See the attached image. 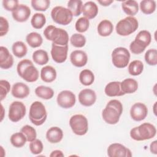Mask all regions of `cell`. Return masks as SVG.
<instances>
[{"label": "cell", "instance_id": "27", "mask_svg": "<svg viewBox=\"0 0 157 157\" xmlns=\"http://www.w3.org/2000/svg\"><path fill=\"white\" fill-rule=\"evenodd\" d=\"M98 33L102 37L109 36L113 30V25L112 22L108 20H102L98 25Z\"/></svg>", "mask_w": 157, "mask_h": 157}, {"label": "cell", "instance_id": "46", "mask_svg": "<svg viewBox=\"0 0 157 157\" xmlns=\"http://www.w3.org/2000/svg\"><path fill=\"white\" fill-rule=\"evenodd\" d=\"M9 25L8 21L3 17H0V36L6 35L9 31Z\"/></svg>", "mask_w": 157, "mask_h": 157}, {"label": "cell", "instance_id": "3", "mask_svg": "<svg viewBox=\"0 0 157 157\" xmlns=\"http://www.w3.org/2000/svg\"><path fill=\"white\" fill-rule=\"evenodd\" d=\"M17 71L19 76L28 82H36L39 78V72L29 59L20 61L17 64Z\"/></svg>", "mask_w": 157, "mask_h": 157}, {"label": "cell", "instance_id": "28", "mask_svg": "<svg viewBox=\"0 0 157 157\" xmlns=\"http://www.w3.org/2000/svg\"><path fill=\"white\" fill-rule=\"evenodd\" d=\"M26 40L28 44L32 48H37L40 47L43 42L41 35L36 32H32L27 34Z\"/></svg>", "mask_w": 157, "mask_h": 157}, {"label": "cell", "instance_id": "38", "mask_svg": "<svg viewBox=\"0 0 157 157\" xmlns=\"http://www.w3.org/2000/svg\"><path fill=\"white\" fill-rule=\"evenodd\" d=\"M70 42L74 47L77 48H81L85 46L86 44V38L83 35L81 34L75 33L71 37Z\"/></svg>", "mask_w": 157, "mask_h": 157}, {"label": "cell", "instance_id": "33", "mask_svg": "<svg viewBox=\"0 0 157 157\" xmlns=\"http://www.w3.org/2000/svg\"><path fill=\"white\" fill-rule=\"evenodd\" d=\"M10 140L13 147L16 148H20L25 145L27 139L25 134L20 132L13 134L10 137Z\"/></svg>", "mask_w": 157, "mask_h": 157}, {"label": "cell", "instance_id": "22", "mask_svg": "<svg viewBox=\"0 0 157 157\" xmlns=\"http://www.w3.org/2000/svg\"><path fill=\"white\" fill-rule=\"evenodd\" d=\"M63 137V132L62 129L57 126L51 127L46 132V138L47 140L52 144L59 142Z\"/></svg>", "mask_w": 157, "mask_h": 157}, {"label": "cell", "instance_id": "29", "mask_svg": "<svg viewBox=\"0 0 157 157\" xmlns=\"http://www.w3.org/2000/svg\"><path fill=\"white\" fill-rule=\"evenodd\" d=\"M35 93L39 98L47 100L53 98L54 91L50 87L40 85L36 88Z\"/></svg>", "mask_w": 157, "mask_h": 157}, {"label": "cell", "instance_id": "6", "mask_svg": "<svg viewBox=\"0 0 157 157\" xmlns=\"http://www.w3.org/2000/svg\"><path fill=\"white\" fill-rule=\"evenodd\" d=\"M47 117V110L44 105L39 101L32 103L29 108V118L36 126H40L44 123Z\"/></svg>", "mask_w": 157, "mask_h": 157}, {"label": "cell", "instance_id": "36", "mask_svg": "<svg viewBox=\"0 0 157 157\" xmlns=\"http://www.w3.org/2000/svg\"><path fill=\"white\" fill-rule=\"evenodd\" d=\"M83 6L82 1L80 0H71L67 2L68 9L72 12L73 16L77 17L82 13Z\"/></svg>", "mask_w": 157, "mask_h": 157}, {"label": "cell", "instance_id": "19", "mask_svg": "<svg viewBox=\"0 0 157 157\" xmlns=\"http://www.w3.org/2000/svg\"><path fill=\"white\" fill-rule=\"evenodd\" d=\"M13 64V58L8 49L4 47H0V67L3 69L10 68Z\"/></svg>", "mask_w": 157, "mask_h": 157}, {"label": "cell", "instance_id": "26", "mask_svg": "<svg viewBox=\"0 0 157 157\" xmlns=\"http://www.w3.org/2000/svg\"><path fill=\"white\" fill-rule=\"evenodd\" d=\"M121 7L123 11L128 15L133 17L139 11V4L134 0H128L121 3Z\"/></svg>", "mask_w": 157, "mask_h": 157}, {"label": "cell", "instance_id": "23", "mask_svg": "<svg viewBox=\"0 0 157 157\" xmlns=\"http://www.w3.org/2000/svg\"><path fill=\"white\" fill-rule=\"evenodd\" d=\"M82 12L84 17L93 19L96 17L98 13V7L96 4L93 1H88L82 6Z\"/></svg>", "mask_w": 157, "mask_h": 157}, {"label": "cell", "instance_id": "7", "mask_svg": "<svg viewBox=\"0 0 157 157\" xmlns=\"http://www.w3.org/2000/svg\"><path fill=\"white\" fill-rule=\"evenodd\" d=\"M139 23L136 18L128 16L120 20L116 25V32L120 36H126L134 33L138 28Z\"/></svg>", "mask_w": 157, "mask_h": 157}, {"label": "cell", "instance_id": "12", "mask_svg": "<svg viewBox=\"0 0 157 157\" xmlns=\"http://www.w3.org/2000/svg\"><path fill=\"white\" fill-rule=\"evenodd\" d=\"M56 101L61 107L69 109L75 105L76 101L75 95L69 90H64L58 94Z\"/></svg>", "mask_w": 157, "mask_h": 157}, {"label": "cell", "instance_id": "48", "mask_svg": "<svg viewBox=\"0 0 157 157\" xmlns=\"http://www.w3.org/2000/svg\"><path fill=\"white\" fill-rule=\"evenodd\" d=\"M50 157H58V156H64V154L61 150H56L53 151L50 155Z\"/></svg>", "mask_w": 157, "mask_h": 157}, {"label": "cell", "instance_id": "31", "mask_svg": "<svg viewBox=\"0 0 157 157\" xmlns=\"http://www.w3.org/2000/svg\"><path fill=\"white\" fill-rule=\"evenodd\" d=\"M79 80L83 85H91L94 81V74L89 69H83L79 74Z\"/></svg>", "mask_w": 157, "mask_h": 157}, {"label": "cell", "instance_id": "9", "mask_svg": "<svg viewBox=\"0 0 157 157\" xmlns=\"http://www.w3.org/2000/svg\"><path fill=\"white\" fill-rule=\"evenodd\" d=\"M69 125L73 132L78 136L85 135L88 130L87 118L81 114L72 116L69 120Z\"/></svg>", "mask_w": 157, "mask_h": 157}, {"label": "cell", "instance_id": "32", "mask_svg": "<svg viewBox=\"0 0 157 157\" xmlns=\"http://www.w3.org/2000/svg\"><path fill=\"white\" fill-rule=\"evenodd\" d=\"M33 59L35 63L39 65H44L49 60L48 53L44 50H36L33 54Z\"/></svg>", "mask_w": 157, "mask_h": 157}, {"label": "cell", "instance_id": "25", "mask_svg": "<svg viewBox=\"0 0 157 157\" xmlns=\"http://www.w3.org/2000/svg\"><path fill=\"white\" fill-rule=\"evenodd\" d=\"M121 88L124 94L133 93L138 88L137 82L131 78H126L121 82Z\"/></svg>", "mask_w": 157, "mask_h": 157}, {"label": "cell", "instance_id": "24", "mask_svg": "<svg viewBox=\"0 0 157 157\" xmlns=\"http://www.w3.org/2000/svg\"><path fill=\"white\" fill-rule=\"evenodd\" d=\"M40 78L42 81L46 83H51L56 78V71L51 66L43 67L40 71Z\"/></svg>", "mask_w": 157, "mask_h": 157}, {"label": "cell", "instance_id": "39", "mask_svg": "<svg viewBox=\"0 0 157 157\" xmlns=\"http://www.w3.org/2000/svg\"><path fill=\"white\" fill-rule=\"evenodd\" d=\"M20 132H23L26 137L28 142H32L36 139L37 133L36 129L29 125H25L21 129Z\"/></svg>", "mask_w": 157, "mask_h": 157}, {"label": "cell", "instance_id": "21", "mask_svg": "<svg viewBox=\"0 0 157 157\" xmlns=\"http://www.w3.org/2000/svg\"><path fill=\"white\" fill-rule=\"evenodd\" d=\"M104 92L105 94L109 97L121 96L124 95L121 88L120 82H109L105 87Z\"/></svg>", "mask_w": 157, "mask_h": 157}, {"label": "cell", "instance_id": "16", "mask_svg": "<svg viewBox=\"0 0 157 157\" xmlns=\"http://www.w3.org/2000/svg\"><path fill=\"white\" fill-rule=\"evenodd\" d=\"M78 101L83 106H91L96 101V94L93 90L83 89L78 94Z\"/></svg>", "mask_w": 157, "mask_h": 157}, {"label": "cell", "instance_id": "35", "mask_svg": "<svg viewBox=\"0 0 157 157\" xmlns=\"http://www.w3.org/2000/svg\"><path fill=\"white\" fill-rule=\"evenodd\" d=\"M144 70V64L140 60H134L128 66V72L132 75H139Z\"/></svg>", "mask_w": 157, "mask_h": 157}, {"label": "cell", "instance_id": "45", "mask_svg": "<svg viewBox=\"0 0 157 157\" xmlns=\"http://www.w3.org/2000/svg\"><path fill=\"white\" fill-rule=\"evenodd\" d=\"M2 6L7 11L13 12L19 6L18 0H4L2 1Z\"/></svg>", "mask_w": 157, "mask_h": 157}, {"label": "cell", "instance_id": "8", "mask_svg": "<svg viewBox=\"0 0 157 157\" xmlns=\"http://www.w3.org/2000/svg\"><path fill=\"white\" fill-rule=\"evenodd\" d=\"M51 17L53 20L61 25H69L72 20L73 15L67 8L63 6H56L52 9Z\"/></svg>", "mask_w": 157, "mask_h": 157}, {"label": "cell", "instance_id": "47", "mask_svg": "<svg viewBox=\"0 0 157 157\" xmlns=\"http://www.w3.org/2000/svg\"><path fill=\"white\" fill-rule=\"evenodd\" d=\"M150 150L151 153L156 155L157 154V141L154 140L152 142L150 146Z\"/></svg>", "mask_w": 157, "mask_h": 157}, {"label": "cell", "instance_id": "20", "mask_svg": "<svg viewBox=\"0 0 157 157\" xmlns=\"http://www.w3.org/2000/svg\"><path fill=\"white\" fill-rule=\"evenodd\" d=\"M30 90L28 85L22 82H17L13 85L12 94L13 97L18 99H23L29 94Z\"/></svg>", "mask_w": 157, "mask_h": 157}, {"label": "cell", "instance_id": "42", "mask_svg": "<svg viewBox=\"0 0 157 157\" xmlns=\"http://www.w3.org/2000/svg\"><path fill=\"white\" fill-rule=\"evenodd\" d=\"M145 60L150 66H155L157 64V50L156 49H150L145 54Z\"/></svg>", "mask_w": 157, "mask_h": 157}, {"label": "cell", "instance_id": "2", "mask_svg": "<svg viewBox=\"0 0 157 157\" xmlns=\"http://www.w3.org/2000/svg\"><path fill=\"white\" fill-rule=\"evenodd\" d=\"M44 35L45 38L53 42V44L65 46L69 41V34L67 31L62 28H56L53 25H49L44 30Z\"/></svg>", "mask_w": 157, "mask_h": 157}, {"label": "cell", "instance_id": "44", "mask_svg": "<svg viewBox=\"0 0 157 157\" xmlns=\"http://www.w3.org/2000/svg\"><path fill=\"white\" fill-rule=\"evenodd\" d=\"M10 89L9 82L5 80H0V98L2 101L7 96Z\"/></svg>", "mask_w": 157, "mask_h": 157}, {"label": "cell", "instance_id": "18", "mask_svg": "<svg viewBox=\"0 0 157 157\" xmlns=\"http://www.w3.org/2000/svg\"><path fill=\"white\" fill-rule=\"evenodd\" d=\"M70 60L72 64L78 67H81L87 63L88 56L83 50H77L71 52Z\"/></svg>", "mask_w": 157, "mask_h": 157}, {"label": "cell", "instance_id": "5", "mask_svg": "<svg viewBox=\"0 0 157 157\" xmlns=\"http://www.w3.org/2000/svg\"><path fill=\"white\" fill-rule=\"evenodd\" d=\"M151 40V36L149 31L142 30L136 36L135 40L129 45L131 52L134 54L142 53L147 47L149 45Z\"/></svg>", "mask_w": 157, "mask_h": 157}, {"label": "cell", "instance_id": "37", "mask_svg": "<svg viewBox=\"0 0 157 157\" xmlns=\"http://www.w3.org/2000/svg\"><path fill=\"white\" fill-rule=\"evenodd\" d=\"M46 23L45 16L41 13H36L31 20V24L35 29H41Z\"/></svg>", "mask_w": 157, "mask_h": 157}, {"label": "cell", "instance_id": "41", "mask_svg": "<svg viewBox=\"0 0 157 157\" xmlns=\"http://www.w3.org/2000/svg\"><path fill=\"white\" fill-rule=\"evenodd\" d=\"M90 26V21L88 18L83 17L79 18L75 23V29L78 33H84L86 31Z\"/></svg>", "mask_w": 157, "mask_h": 157}, {"label": "cell", "instance_id": "43", "mask_svg": "<svg viewBox=\"0 0 157 157\" xmlns=\"http://www.w3.org/2000/svg\"><path fill=\"white\" fill-rule=\"evenodd\" d=\"M29 150L33 155L40 154L44 149V145L41 140L39 139H35L29 144Z\"/></svg>", "mask_w": 157, "mask_h": 157}, {"label": "cell", "instance_id": "30", "mask_svg": "<svg viewBox=\"0 0 157 157\" xmlns=\"http://www.w3.org/2000/svg\"><path fill=\"white\" fill-rule=\"evenodd\" d=\"M12 50L13 55L18 58H23L25 56L28 51L26 44L22 41H17L13 44Z\"/></svg>", "mask_w": 157, "mask_h": 157}, {"label": "cell", "instance_id": "14", "mask_svg": "<svg viewBox=\"0 0 157 157\" xmlns=\"http://www.w3.org/2000/svg\"><path fill=\"white\" fill-rule=\"evenodd\" d=\"M68 52V45L61 46L54 44H52L51 49V55L54 61L57 63H64L67 56Z\"/></svg>", "mask_w": 157, "mask_h": 157}, {"label": "cell", "instance_id": "1", "mask_svg": "<svg viewBox=\"0 0 157 157\" xmlns=\"http://www.w3.org/2000/svg\"><path fill=\"white\" fill-rule=\"evenodd\" d=\"M123 112V105L117 99L109 101L105 109L102 110V117L103 120L109 124H115L120 120Z\"/></svg>", "mask_w": 157, "mask_h": 157}, {"label": "cell", "instance_id": "11", "mask_svg": "<svg viewBox=\"0 0 157 157\" xmlns=\"http://www.w3.org/2000/svg\"><path fill=\"white\" fill-rule=\"evenodd\" d=\"M26 112V107L23 102L14 101L9 106V118L12 122H18L25 117Z\"/></svg>", "mask_w": 157, "mask_h": 157}, {"label": "cell", "instance_id": "34", "mask_svg": "<svg viewBox=\"0 0 157 157\" xmlns=\"http://www.w3.org/2000/svg\"><path fill=\"white\" fill-rule=\"evenodd\" d=\"M156 2L152 0H143L140 2L141 11L147 15L153 13L156 9Z\"/></svg>", "mask_w": 157, "mask_h": 157}, {"label": "cell", "instance_id": "13", "mask_svg": "<svg viewBox=\"0 0 157 157\" xmlns=\"http://www.w3.org/2000/svg\"><path fill=\"white\" fill-rule=\"evenodd\" d=\"M107 155L109 157H130L132 153L124 145L119 143H113L108 147Z\"/></svg>", "mask_w": 157, "mask_h": 157}, {"label": "cell", "instance_id": "10", "mask_svg": "<svg viewBox=\"0 0 157 157\" xmlns=\"http://www.w3.org/2000/svg\"><path fill=\"white\" fill-rule=\"evenodd\" d=\"M130 53L124 47H117L112 53V61L113 64L118 68L126 67L129 64Z\"/></svg>", "mask_w": 157, "mask_h": 157}, {"label": "cell", "instance_id": "15", "mask_svg": "<svg viewBox=\"0 0 157 157\" xmlns=\"http://www.w3.org/2000/svg\"><path fill=\"white\" fill-rule=\"evenodd\" d=\"M148 114V109L147 106L142 102H136L132 105L130 110L131 118L136 121H140L144 120Z\"/></svg>", "mask_w": 157, "mask_h": 157}, {"label": "cell", "instance_id": "17", "mask_svg": "<svg viewBox=\"0 0 157 157\" xmlns=\"http://www.w3.org/2000/svg\"><path fill=\"white\" fill-rule=\"evenodd\" d=\"M31 15V9L24 4H20L12 13L13 18L18 22L26 21Z\"/></svg>", "mask_w": 157, "mask_h": 157}, {"label": "cell", "instance_id": "4", "mask_svg": "<svg viewBox=\"0 0 157 157\" xmlns=\"http://www.w3.org/2000/svg\"><path fill=\"white\" fill-rule=\"evenodd\" d=\"M156 134L155 126L150 123H144L134 127L130 131L131 137L137 141L148 140L153 138Z\"/></svg>", "mask_w": 157, "mask_h": 157}, {"label": "cell", "instance_id": "40", "mask_svg": "<svg viewBox=\"0 0 157 157\" xmlns=\"http://www.w3.org/2000/svg\"><path fill=\"white\" fill-rule=\"evenodd\" d=\"M31 6L37 11H45L50 6L49 0H32Z\"/></svg>", "mask_w": 157, "mask_h": 157}, {"label": "cell", "instance_id": "49", "mask_svg": "<svg viewBox=\"0 0 157 157\" xmlns=\"http://www.w3.org/2000/svg\"><path fill=\"white\" fill-rule=\"evenodd\" d=\"M98 2H99L101 5L103 6H110L112 2H113V1H112V0H102V1L99 0V1H98Z\"/></svg>", "mask_w": 157, "mask_h": 157}]
</instances>
